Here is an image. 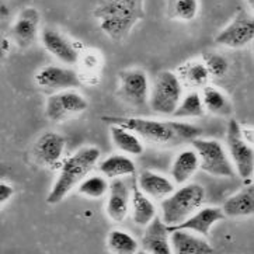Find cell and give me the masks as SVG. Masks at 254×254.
Returning <instances> with one entry per match:
<instances>
[{
    "label": "cell",
    "instance_id": "obj_25",
    "mask_svg": "<svg viewBox=\"0 0 254 254\" xmlns=\"http://www.w3.org/2000/svg\"><path fill=\"white\" fill-rule=\"evenodd\" d=\"M201 99L205 111L219 117H229L232 114V103L219 89L213 86H204Z\"/></svg>",
    "mask_w": 254,
    "mask_h": 254
},
{
    "label": "cell",
    "instance_id": "obj_12",
    "mask_svg": "<svg viewBox=\"0 0 254 254\" xmlns=\"http://www.w3.org/2000/svg\"><path fill=\"white\" fill-rule=\"evenodd\" d=\"M225 219V215L222 212L221 208L218 206H201L191 216H189L186 221H183L176 226H167L169 232L176 229H183L192 232L198 236L206 238L209 236V232L213 228L215 223Z\"/></svg>",
    "mask_w": 254,
    "mask_h": 254
},
{
    "label": "cell",
    "instance_id": "obj_18",
    "mask_svg": "<svg viewBox=\"0 0 254 254\" xmlns=\"http://www.w3.org/2000/svg\"><path fill=\"white\" fill-rule=\"evenodd\" d=\"M65 146V136H62L58 132H45L37 140L34 153L40 163L45 166H55L62 159Z\"/></svg>",
    "mask_w": 254,
    "mask_h": 254
},
{
    "label": "cell",
    "instance_id": "obj_26",
    "mask_svg": "<svg viewBox=\"0 0 254 254\" xmlns=\"http://www.w3.org/2000/svg\"><path fill=\"white\" fill-rule=\"evenodd\" d=\"M107 247L113 254H136L139 250V243L131 233L114 229L107 236Z\"/></svg>",
    "mask_w": 254,
    "mask_h": 254
},
{
    "label": "cell",
    "instance_id": "obj_8",
    "mask_svg": "<svg viewBox=\"0 0 254 254\" xmlns=\"http://www.w3.org/2000/svg\"><path fill=\"white\" fill-rule=\"evenodd\" d=\"M89 108V101L77 91L62 90L51 94L45 104V115L50 121H64L69 117L82 114Z\"/></svg>",
    "mask_w": 254,
    "mask_h": 254
},
{
    "label": "cell",
    "instance_id": "obj_31",
    "mask_svg": "<svg viewBox=\"0 0 254 254\" xmlns=\"http://www.w3.org/2000/svg\"><path fill=\"white\" fill-rule=\"evenodd\" d=\"M204 65L208 69V73L215 77H221L229 70V64L226 58L222 57L221 54L216 52H206L204 54Z\"/></svg>",
    "mask_w": 254,
    "mask_h": 254
},
{
    "label": "cell",
    "instance_id": "obj_19",
    "mask_svg": "<svg viewBox=\"0 0 254 254\" xmlns=\"http://www.w3.org/2000/svg\"><path fill=\"white\" fill-rule=\"evenodd\" d=\"M139 190L148 195L150 199H159L162 201L169 194L174 191V183L170 179L164 177L162 174L150 170H145L139 174L138 181H136Z\"/></svg>",
    "mask_w": 254,
    "mask_h": 254
},
{
    "label": "cell",
    "instance_id": "obj_33",
    "mask_svg": "<svg viewBox=\"0 0 254 254\" xmlns=\"http://www.w3.org/2000/svg\"><path fill=\"white\" fill-rule=\"evenodd\" d=\"M10 48H11L10 41H8L6 37L0 35V62H1L3 59H6V57L8 55V52H10Z\"/></svg>",
    "mask_w": 254,
    "mask_h": 254
},
{
    "label": "cell",
    "instance_id": "obj_16",
    "mask_svg": "<svg viewBox=\"0 0 254 254\" xmlns=\"http://www.w3.org/2000/svg\"><path fill=\"white\" fill-rule=\"evenodd\" d=\"M40 20H41V16L37 8L25 7L24 10L20 11L11 28V34L18 47L27 48L35 41L37 34H38Z\"/></svg>",
    "mask_w": 254,
    "mask_h": 254
},
{
    "label": "cell",
    "instance_id": "obj_34",
    "mask_svg": "<svg viewBox=\"0 0 254 254\" xmlns=\"http://www.w3.org/2000/svg\"><path fill=\"white\" fill-rule=\"evenodd\" d=\"M10 17V7L4 0H0V21Z\"/></svg>",
    "mask_w": 254,
    "mask_h": 254
},
{
    "label": "cell",
    "instance_id": "obj_6",
    "mask_svg": "<svg viewBox=\"0 0 254 254\" xmlns=\"http://www.w3.org/2000/svg\"><path fill=\"white\" fill-rule=\"evenodd\" d=\"M183 97V83L176 73L163 70L149 91V106L156 114L172 115Z\"/></svg>",
    "mask_w": 254,
    "mask_h": 254
},
{
    "label": "cell",
    "instance_id": "obj_32",
    "mask_svg": "<svg viewBox=\"0 0 254 254\" xmlns=\"http://www.w3.org/2000/svg\"><path fill=\"white\" fill-rule=\"evenodd\" d=\"M13 195H14V189L8 183L0 181V206L8 202Z\"/></svg>",
    "mask_w": 254,
    "mask_h": 254
},
{
    "label": "cell",
    "instance_id": "obj_10",
    "mask_svg": "<svg viewBox=\"0 0 254 254\" xmlns=\"http://www.w3.org/2000/svg\"><path fill=\"white\" fill-rule=\"evenodd\" d=\"M149 79L143 69H127L120 73V97L133 107L149 104Z\"/></svg>",
    "mask_w": 254,
    "mask_h": 254
},
{
    "label": "cell",
    "instance_id": "obj_35",
    "mask_svg": "<svg viewBox=\"0 0 254 254\" xmlns=\"http://www.w3.org/2000/svg\"><path fill=\"white\" fill-rule=\"evenodd\" d=\"M136 254H148V253H146V252H143V250H138Z\"/></svg>",
    "mask_w": 254,
    "mask_h": 254
},
{
    "label": "cell",
    "instance_id": "obj_24",
    "mask_svg": "<svg viewBox=\"0 0 254 254\" xmlns=\"http://www.w3.org/2000/svg\"><path fill=\"white\" fill-rule=\"evenodd\" d=\"M111 140L117 149H120L125 155L139 156L143 153V143L140 138L129 129L120 125H110Z\"/></svg>",
    "mask_w": 254,
    "mask_h": 254
},
{
    "label": "cell",
    "instance_id": "obj_5",
    "mask_svg": "<svg viewBox=\"0 0 254 254\" xmlns=\"http://www.w3.org/2000/svg\"><path fill=\"white\" fill-rule=\"evenodd\" d=\"M199 160V169L213 177L232 179L236 176L229 155L219 140L195 138L191 142Z\"/></svg>",
    "mask_w": 254,
    "mask_h": 254
},
{
    "label": "cell",
    "instance_id": "obj_7",
    "mask_svg": "<svg viewBox=\"0 0 254 254\" xmlns=\"http://www.w3.org/2000/svg\"><path fill=\"white\" fill-rule=\"evenodd\" d=\"M226 145L229 149L230 162L235 167V172L243 180H249L253 176L254 152L252 145L245 138L242 125L232 118L228 124L226 131Z\"/></svg>",
    "mask_w": 254,
    "mask_h": 254
},
{
    "label": "cell",
    "instance_id": "obj_21",
    "mask_svg": "<svg viewBox=\"0 0 254 254\" xmlns=\"http://www.w3.org/2000/svg\"><path fill=\"white\" fill-rule=\"evenodd\" d=\"M129 209H131L132 221L135 222L138 226H146L148 223L153 221L155 216H157L153 199H150L148 195H145L139 190L136 183L132 184Z\"/></svg>",
    "mask_w": 254,
    "mask_h": 254
},
{
    "label": "cell",
    "instance_id": "obj_22",
    "mask_svg": "<svg viewBox=\"0 0 254 254\" xmlns=\"http://www.w3.org/2000/svg\"><path fill=\"white\" fill-rule=\"evenodd\" d=\"M199 169V160L194 149H186L176 156L170 169L173 183L183 186L197 173Z\"/></svg>",
    "mask_w": 254,
    "mask_h": 254
},
{
    "label": "cell",
    "instance_id": "obj_11",
    "mask_svg": "<svg viewBox=\"0 0 254 254\" xmlns=\"http://www.w3.org/2000/svg\"><path fill=\"white\" fill-rule=\"evenodd\" d=\"M35 83L47 90L62 91L80 87V79L77 73L64 66L51 65L40 69L35 74Z\"/></svg>",
    "mask_w": 254,
    "mask_h": 254
},
{
    "label": "cell",
    "instance_id": "obj_9",
    "mask_svg": "<svg viewBox=\"0 0 254 254\" xmlns=\"http://www.w3.org/2000/svg\"><path fill=\"white\" fill-rule=\"evenodd\" d=\"M254 38V21L245 10H240L233 17V20L226 25L221 33L216 35L215 42L222 47H228L232 50L245 48Z\"/></svg>",
    "mask_w": 254,
    "mask_h": 254
},
{
    "label": "cell",
    "instance_id": "obj_28",
    "mask_svg": "<svg viewBox=\"0 0 254 254\" xmlns=\"http://www.w3.org/2000/svg\"><path fill=\"white\" fill-rule=\"evenodd\" d=\"M108 186L110 183L104 176H86L76 189L83 197L99 199L108 192Z\"/></svg>",
    "mask_w": 254,
    "mask_h": 254
},
{
    "label": "cell",
    "instance_id": "obj_30",
    "mask_svg": "<svg viewBox=\"0 0 254 254\" xmlns=\"http://www.w3.org/2000/svg\"><path fill=\"white\" fill-rule=\"evenodd\" d=\"M199 10L198 0H173L172 14L174 18L181 21L194 20Z\"/></svg>",
    "mask_w": 254,
    "mask_h": 254
},
{
    "label": "cell",
    "instance_id": "obj_13",
    "mask_svg": "<svg viewBox=\"0 0 254 254\" xmlns=\"http://www.w3.org/2000/svg\"><path fill=\"white\" fill-rule=\"evenodd\" d=\"M41 41L44 48L51 55L59 59L65 65H74L79 61V52L72 42L62 33L54 28H44L41 33Z\"/></svg>",
    "mask_w": 254,
    "mask_h": 254
},
{
    "label": "cell",
    "instance_id": "obj_4",
    "mask_svg": "<svg viewBox=\"0 0 254 254\" xmlns=\"http://www.w3.org/2000/svg\"><path fill=\"white\" fill-rule=\"evenodd\" d=\"M204 199L205 190L201 184H183L160 201V219L167 226H176L199 209Z\"/></svg>",
    "mask_w": 254,
    "mask_h": 254
},
{
    "label": "cell",
    "instance_id": "obj_23",
    "mask_svg": "<svg viewBox=\"0 0 254 254\" xmlns=\"http://www.w3.org/2000/svg\"><path fill=\"white\" fill-rule=\"evenodd\" d=\"M101 176L106 179H121L127 176H133L136 166L128 155H111L99 164Z\"/></svg>",
    "mask_w": 254,
    "mask_h": 254
},
{
    "label": "cell",
    "instance_id": "obj_20",
    "mask_svg": "<svg viewBox=\"0 0 254 254\" xmlns=\"http://www.w3.org/2000/svg\"><path fill=\"white\" fill-rule=\"evenodd\" d=\"M222 212L225 218H247L252 216L254 212V189L253 184H249L247 187L238 191L229 197L223 205Z\"/></svg>",
    "mask_w": 254,
    "mask_h": 254
},
{
    "label": "cell",
    "instance_id": "obj_3",
    "mask_svg": "<svg viewBox=\"0 0 254 254\" xmlns=\"http://www.w3.org/2000/svg\"><path fill=\"white\" fill-rule=\"evenodd\" d=\"M100 156L101 152L97 146H84L67 157L62 163L58 179L47 197V202L50 205L62 202L70 191L76 189L86 176H89L91 169L99 162Z\"/></svg>",
    "mask_w": 254,
    "mask_h": 254
},
{
    "label": "cell",
    "instance_id": "obj_17",
    "mask_svg": "<svg viewBox=\"0 0 254 254\" xmlns=\"http://www.w3.org/2000/svg\"><path fill=\"white\" fill-rule=\"evenodd\" d=\"M173 254H212L213 247L202 236L183 229L170 230Z\"/></svg>",
    "mask_w": 254,
    "mask_h": 254
},
{
    "label": "cell",
    "instance_id": "obj_14",
    "mask_svg": "<svg viewBox=\"0 0 254 254\" xmlns=\"http://www.w3.org/2000/svg\"><path fill=\"white\" fill-rule=\"evenodd\" d=\"M108 199H107L106 211L111 221H125L129 212V199H131V190L127 183L121 179H113L108 186Z\"/></svg>",
    "mask_w": 254,
    "mask_h": 254
},
{
    "label": "cell",
    "instance_id": "obj_15",
    "mask_svg": "<svg viewBox=\"0 0 254 254\" xmlns=\"http://www.w3.org/2000/svg\"><path fill=\"white\" fill-rule=\"evenodd\" d=\"M142 250L148 254H173L170 245V232L160 216H155L153 221L145 226L142 236Z\"/></svg>",
    "mask_w": 254,
    "mask_h": 254
},
{
    "label": "cell",
    "instance_id": "obj_2",
    "mask_svg": "<svg viewBox=\"0 0 254 254\" xmlns=\"http://www.w3.org/2000/svg\"><path fill=\"white\" fill-rule=\"evenodd\" d=\"M101 31L113 41H123L145 18V0H103L93 11Z\"/></svg>",
    "mask_w": 254,
    "mask_h": 254
},
{
    "label": "cell",
    "instance_id": "obj_29",
    "mask_svg": "<svg viewBox=\"0 0 254 254\" xmlns=\"http://www.w3.org/2000/svg\"><path fill=\"white\" fill-rule=\"evenodd\" d=\"M208 77H209V73H208V69L205 67L204 62H191L189 65L184 66L183 79L190 86H194V87L202 86L204 87Z\"/></svg>",
    "mask_w": 254,
    "mask_h": 254
},
{
    "label": "cell",
    "instance_id": "obj_27",
    "mask_svg": "<svg viewBox=\"0 0 254 254\" xmlns=\"http://www.w3.org/2000/svg\"><path fill=\"white\" fill-rule=\"evenodd\" d=\"M204 114L205 110L201 94L197 91H191L187 96L181 97L179 106L172 115L176 118H199Z\"/></svg>",
    "mask_w": 254,
    "mask_h": 254
},
{
    "label": "cell",
    "instance_id": "obj_1",
    "mask_svg": "<svg viewBox=\"0 0 254 254\" xmlns=\"http://www.w3.org/2000/svg\"><path fill=\"white\" fill-rule=\"evenodd\" d=\"M110 125H120L133 133H136L140 140L159 146H176L184 142H192L202 133L197 125L180 121H160L142 117H117L106 115L101 118Z\"/></svg>",
    "mask_w": 254,
    "mask_h": 254
}]
</instances>
